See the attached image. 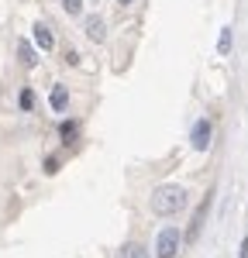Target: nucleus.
Returning a JSON list of instances; mask_svg holds the SVG:
<instances>
[{"mask_svg": "<svg viewBox=\"0 0 248 258\" xmlns=\"http://www.w3.org/2000/svg\"><path fill=\"white\" fill-rule=\"evenodd\" d=\"M241 258H248V238L241 241Z\"/></svg>", "mask_w": 248, "mask_h": 258, "instance_id": "15", "label": "nucleus"}, {"mask_svg": "<svg viewBox=\"0 0 248 258\" xmlns=\"http://www.w3.org/2000/svg\"><path fill=\"white\" fill-rule=\"evenodd\" d=\"M35 41H38V48H45V52L55 48V35H52L45 24H35Z\"/></svg>", "mask_w": 248, "mask_h": 258, "instance_id": "7", "label": "nucleus"}, {"mask_svg": "<svg viewBox=\"0 0 248 258\" xmlns=\"http://www.w3.org/2000/svg\"><path fill=\"white\" fill-rule=\"evenodd\" d=\"M62 11L73 14V18H80L83 14V0H62Z\"/></svg>", "mask_w": 248, "mask_h": 258, "instance_id": "12", "label": "nucleus"}, {"mask_svg": "<svg viewBox=\"0 0 248 258\" xmlns=\"http://www.w3.org/2000/svg\"><path fill=\"white\" fill-rule=\"evenodd\" d=\"M18 107L24 110V114H31V110H35V90H31V86H24V90L18 93Z\"/></svg>", "mask_w": 248, "mask_h": 258, "instance_id": "10", "label": "nucleus"}, {"mask_svg": "<svg viewBox=\"0 0 248 258\" xmlns=\"http://www.w3.org/2000/svg\"><path fill=\"white\" fill-rule=\"evenodd\" d=\"M210 135H214V127H210V120L200 117L193 124V131H190V145L197 148V152H207L210 148Z\"/></svg>", "mask_w": 248, "mask_h": 258, "instance_id": "3", "label": "nucleus"}, {"mask_svg": "<svg viewBox=\"0 0 248 258\" xmlns=\"http://www.w3.org/2000/svg\"><path fill=\"white\" fill-rule=\"evenodd\" d=\"M59 135H62V141H73V135H76V120H62Z\"/></svg>", "mask_w": 248, "mask_h": 258, "instance_id": "13", "label": "nucleus"}, {"mask_svg": "<svg viewBox=\"0 0 248 258\" xmlns=\"http://www.w3.org/2000/svg\"><path fill=\"white\" fill-rule=\"evenodd\" d=\"M48 103H52V110L55 114H66V107H69V90L66 86H52V97H48Z\"/></svg>", "mask_w": 248, "mask_h": 258, "instance_id": "6", "label": "nucleus"}, {"mask_svg": "<svg viewBox=\"0 0 248 258\" xmlns=\"http://www.w3.org/2000/svg\"><path fill=\"white\" fill-rule=\"evenodd\" d=\"M117 258H152V251H148L145 244H138V241H128V244L121 248V255H117Z\"/></svg>", "mask_w": 248, "mask_h": 258, "instance_id": "8", "label": "nucleus"}, {"mask_svg": "<svg viewBox=\"0 0 248 258\" xmlns=\"http://www.w3.org/2000/svg\"><path fill=\"white\" fill-rule=\"evenodd\" d=\"M18 62L21 66H35L38 62V52L31 48V41H18Z\"/></svg>", "mask_w": 248, "mask_h": 258, "instance_id": "9", "label": "nucleus"}, {"mask_svg": "<svg viewBox=\"0 0 248 258\" xmlns=\"http://www.w3.org/2000/svg\"><path fill=\"white\" fill-rule=\"evenodd\" d=\"M45 172H59V162H55V159H45Z\"/></svg>", "mask_w": 248, "mask_h": 258, "instance_id": "14", "label": "nucleus"}, {"mask_svg": "<svg viewBox=\"0 0 248 258\" xmlns=\"http://www.w3.org/2000/svg\"><path fill=\"white\" fill-rule=\"evenodd\" d=\"M179 248H183V234H179V227H162L159 231V241H155V255L159 258H176L179 255Z\"/></svg>", "mask_w": 248, "mask_h": 258, "instance_id": "2", "label": "nucleus"}, {"mask_svg": "<svg viewBox=\"0 0 248 258\" xmlns=\"http://www.w3.org/2000/svg\"><path fill=\"white\" fill-rule=\"evenodd\" d=\"M207 210H210V197L200 203V210H197V217L190 220V227H186V234H183V241L186 244H193V241L200 238V231H204V220H207Z\"/></svg>", "mask_w": 248, "mask_h": 258, "instance_id": "5", "label": "nucleus"}, {"mask_svg": "<svg viewBox=\"0 0 248 258\" xmlns=\"http://www.w3.org/2000/svg\"><path fill=\"white\" fill-rule=\"evenodd\" d=\"M231 28H224V31H221V38H217V52H221V55H227V52H231Z\"/></svg>", "mask_w": 248, "mask_h": 258, "instance_id": "11", "label": "nucleus"}, {"mask_svg": "<svg viewBox=\"0 0 248 258\" xmlns=\"http://www.w3.org/2000/svg\"><path fill=\"white\" fill-rule=\"evenodd\" d=\"M121 4H131V0H121Z\"/></svg>", "mask_w": 248, "mask_h": 258, "instance_id": "16", "label": "nucleus"}, {"mask_svg": "<svg viewBox=\"0 0 248 258\" xmlns=\"http://www.w3.org/2000/svg\"><path fill=\"white\" fill-rule=\"evenodd\" d=\"M152 210L159 217H176L186 210V189L183 186H159L152 193Z\"/></svg>", "mask_w": 248, "mask_h": 258, "instance_id": "1", "label": "nucleus"}, {"mask_svg": "<svg viewBox=\"0 0 248 258\" xmlns=\"http://www.w3.org/2000/svg\"><path fill=\"white\" fill-rule=\"evenodd\" d=\"M83 31L90 35V41L103 45V41H107V21H103L100 14H86V18H83Z\"/></svg>", "mask_w": 248, "mask_h": 258, "instance_id": "4", "label": "nucleus"}]
</instances>
